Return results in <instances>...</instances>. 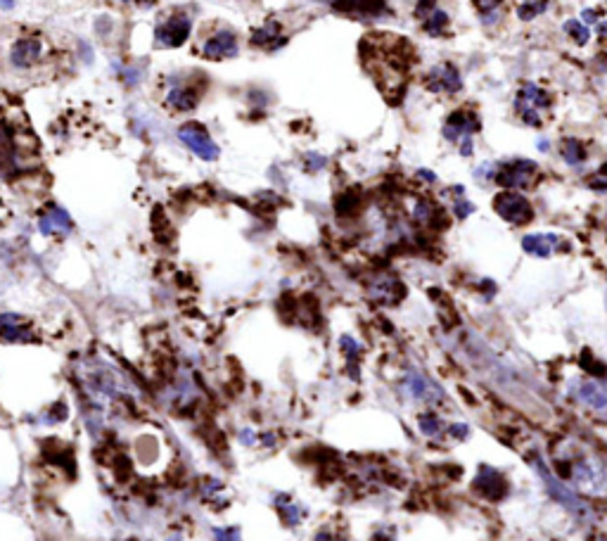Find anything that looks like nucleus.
<instances>
[{
	"instance_id": "20",
	"label": "nucleus",
	"mask_w": 607,
	"mask_h": 541,
	"mask_svg": "<svg viewBox=\"0 0 607 541\" xmlns=\"http://www.w3.org/2000/svg\"><path fill=\"white\" fill-rule=\"evenodd\" d=\"M522 249L532 256H538V259H548L562 249V240L553 233H529L522 238Z\"/></svg>"
},
{
	"instance_id": "11",
	"label": "nucleus",
	"mask_w": 607,
	"mask_h": 541,
	"mask_svg": "<svg viewBox=\"0 0 607 541\" xmlns=\"http://www.w3.org/2000/svg\"><path fill=\"white\" fill-rule=\"evenodd\" d=\"M425 86L434 96H455V93L463 88V79H460L458 69H455L453 64L444 62V64L432 66V69L427 71Z\"/></svg>"
},
{
	"instance_id": "4",
	"label": "nucleus",
	"mask_w": 607,
	"mask_h": 541,
	"mask_svg": "<svg viewBox=\"0 0 607 541\" xmlns=\"http://www.w3.org/2000/svg\"><path fill=\"white\" fill-rule=\"evenodd\" d=\"M538 174L536 161L532 159H510L496 166L493 181L505 190H527Z\"/></svg>"
},
{
	"instance_id": "8",
	"label": "nucleus",
	"mask_w": 607,
	"mask_h": 541,
	"mask_svg": "<svg viewBox=\"0 0 607 541\" xmlns=\"http://www.w3.org/2000/svg\"><path fill=\"white\" fill-rule=\"evenodd\" d=\"M178 141L185 145L194 157L204 161H216L221 154V148L214 143V138L209 136V131L202 124H185L178 128Z\"/></svg>"
},
{
	"instance_id": "30",
	"label": "nucleus",
	"mask_w": 607,
	"mask_h": 541,
	"mask_svg": "<svg viewBox=\"0 0 607 541\" xmlns=\"http://www.w3.org/2000/svg\"><path fill=\"white\" fill-rule=\"evenodd\" d=\"M434 211H437V209H434L432 202H427V199H417L415 207H413V219L417 223H432Z\"/></svg>"
},
{
	"instance_id": "19",
	"label": "nucleus",
	"mask_w": 607,
	"mask_h": 541,
	"mask_svg": "<svg viewBox=\"0 0 607 541\" xmlns=\"http://www.w3.org/2000/svg\"><path fill=\"white\" fill-rule=\"evenodd\" d=\"M164 105L169 109L185 114V112L197 109V105H199V91L194 86H188V83H176V86H171L169 91H166Z\"/></svg>"
},
{
	"instance_id": "7",
	"label": "nucleus",
	"mask_w": 607,
	"mask_h": 541,
	"mask_svg": "<svg viewBox=\"0 0 607 541\" xmlns=\"http://www.w3.org/2000/svg\"><path fill=\"white\" fill-rule=\"evenodd\" d=\"M404 389H406V394H408L410 399L417 401V404L439 406V404H444V401H446V394H444V389L439 387V384L434 382L432 378H427L425 373L415 371V368H410V371L406 373Z\"/></svg>"
},
{
	"instance_id": "27",
	"label": "nucleus",
	"mask_w": 607,
	"mask_h": 541,
	"mask_svg": "<svg viewBox=\"0 0 607 541\" xmlns=\"http://www.w3.org/2000/svg\"><path fill=\"white\" fill-rule=\"evenodd\" d=\"M339 10H354V12H377L382 0H330Z\"/></svg>"
},
{
	"instance_id": "36",
	"label": "nucleus",
	"mask_w": 607,
	"mask_h": 541,
	"mask_svg": "<svg viewBox=\"0 0 607 541\" xmlns=\"http://www.w3.org/2000/svg\"><path fill=\"white\" fill-rule=\"evenodd\" d=\"M449 434L453 439H458V442H463V439L470 437V427H467L465 423H453V425L449 427Z\"/></svg>"
},
{
	"instance_id": "24",
	"label": "nucleus",
	"mask_w": 607,
	"mask_h": 541,
	"mask_svg": "<svg viewBox=\"0 0 607 541\" xmlns=\"http://www.w3.org/2000/svg\"><path fill=\"white\" fill-rule=\"evenodd\" d=\"M422 21V31L425 33H430V36H444V33H446V29H449V15L444 12V10H432L430 15L425 17V19H420Z\"/></svg>"
},
{
	"instance_id": "17",
	"label": "nucleus",
	"mask_w": 607,
	"mask_h": 541,
	"mask_svg": "<svg viewBox=\"0 0 607 541\" xmlns=\"http://www.w3.org/2000/svg\"><path fill=\"white\" fill-rule=\"evenodd\" d=\"M33 332L24 316L19 314H0V342L24 344L31 342Z\"/></svg>"
},
{
	"instance_id": "31",
	"label": "nucleus",
	"mask_w": 607,
	"mask_h": 541,
	"mask_svg": "<svg viewBox=\"0 0 607 541\" xmlns=\"http://www.w3.org/2000/svg\"><path fill=\"white\" fill-rule=\"evenodd\" d=\"M586 186L595 193H607V164L586 178Z\"/></svg>"
},
{
	"instance_id": "6",
	"label": "nucleus",
	"mask_w": 607,
	"mask_h": 541,
	"mask_svg": "<svg viewBox=\"0 0 607 541\" xmlns=\"http://www.w3.org/2000/svg\"><path fill=\"white\" fill-rule=\"evenodd\" d=\"M192 19L185 12L166 17L154 26V48H181L190 38Z\"/></svg>"
},
{
	"instance_id": "28",
	"label": "nucleus",
	"mask_w": 607,
	"mask_h": 541,
	"mask_svg": "<svg viewBox=\"0 0 607 541\" xmlns=\"http://www.w3.org/2000/svg\"><path fill=\"white\" fill-rule=\"evenodd\" d=\"M545 10H548V0H522V3L517 5V17H520L522 21H529V19H536L538 15H543Z\"/></svg>"
},
{
	"instance_id": "32",
	"label": "nucleus",
	"mask_w": 607,
	"mask_h": 541,
	"mask_svg": "<svg viewBox=\"0 0 607 541\" xmlns=\"http://www.w3.org/2000/svg\"><path fill=\"white\" fill-rule=\"evenodd\" d=\"M339 347H342V351H344V356H347L349 361H356L361 356V347H359V342H356L354 337H349V335H344L342 339H339Z\"/></svg>"
},
{
	"instance_id": "18",
	"label": "nucleus",
	"mask_w": 607,
	"mask_h": 541,
	"mask_svg": "<svg viewBox=\"0 0 607 541\" xmlns=\"http://www.w3.org/2000/svg\"><path fill=\"white\" fill-rule=\"evenodd\" d=\"M475 489L487 496V499L498 501L508 494V482H505V477L500 475L498 470H493L491 465H482L475 477Z\"/></svg>"
},
{
	"instance_id": "15",
	"label": "nucleus",
	"mask_w": 607,
	"mask_h": 541,
	"mask_svg": "<svg viewBox=\"0 0 607 541\" xmlns=\"http://www.w3.org/2000/svg\"><path fill=\"white\" fill-rule=\"evenodd\" d=\"M21 169V150L12 131L0 124V176H12Z\"/></svg>"
},
{
	"instance_id": "13",
	"label": "nucleus",
	"mask_w": 607,
	"mask_h": 541,
	"mask_svg": "<svg viewBox=\"0 0 607 541\" xmlns=\"http://www.w3.org/2000/svg\"><path fill=\"white\" fill-rule=\"evenodd\" d=\"M572 394L581 404L591 406L595 411L607 409V378H577L572 380Z\"/></svg>"
},
{
	"instance_id": "38",
	"label": "nucleus",
	"mask_w": 607,
	"mask_h": 541,
	"mask_svg": "<svg viewBox=\"0 0 607 541\" xmlns=\"http://www.w3.org/2000/svg\"><path fill=\"white\" fill-rule=\"evenodd\" d=\"M316 541H344V539L337 537L335 532H327V529H323V532L316 534Z\"/></svg>"
},
{
	"instance_id": "35",
	"label": "nucleus",
	"mask_w": 607,
	"mask_h": 541,
	"mask_svg": "<svg viewBox=\"0 0 607 541\" xmlns=\"http://www.w3.org/2000/svg\"><path fill=\"white\" fill-rule=\"evenodd\" d=\"M432 10H437V0H417V5H415V17L425 19V17L432 12Z\"/></svg>"
},
{
	"instance_id": "26",
	"label": "nucleus",
	"mask_w": 607,
	"mask_h": 541,
	"mask_svg": "<svg viewBox=\"0 0 607 541\" xmlns=\"http://www.w3.org/2000/svg\"><path fill=\"white\" fill-rule=\"evenodd\" d=\"M472 5L477 8L484 24H493L500 17V5H503V0H472Z\"/></svg>"
},
{
	"instance_id": "12",
	"label": "nucleus",
	"mask_w": 607,
	"mask_h": 541,
	"mask_svg": "<svg viewBox=\"0 0 607 541\" xmlns=\"http://www.w3.org/2000/svg\"><path fill=\"white\" fill-rule=\"evenodd\" d=\"M46 55V43L41 36H21L10 48V62L15 69H31Z\"/></svg>"
},
{
	"instance_id": "34",
	"label": "nucleus",
	"mask_w": 607,
	"mask_h": 541,
	"mask_svg": "<svg viewBox=\"0 0 607 541\" xmlns=\"http://www.w3.org/2000/svg\"><path fill=\"white\" fill-rule=\"evenodd\" d=\"M453 211H455V216H458V219H467V216H470L472 211H475V207H472V204L467 202V199L458 197V199H455V204H453Z\"/></svg>"
},
{
	"instance_id": "25",
	"label": "nucleus",
	"mask_w": 607,
	"mask_h": 541,
	"mask_svg": "<svg viewBox=\"0 0 607 541\" xmlns=\"http://www.w3.org/2000/svg\"><path fill=\"white\" fill-rule=\"evenodd\" d=\"M417 425H420V432L425 434V437H430V439H439L444 434V430H446V427H444V423H442V418L434 414V411H430V414H422L420 418H417Z\"/></svg>"
},
{
	"instance_id": "39",
	"label": "nucleus",
	"mask_w": 607,
	"mask_h": 541,
	"mask_svg": "<svg viewBox=\"0 0 607 541\" xmlns=\"http://www.w3.org/2000/svg\"><path fill=\"white\" fill-rule=\"evenodd\" d=\"M240 442H242V444H247V446H249V444H254V442H256V434H254V432H249V430H244V432H240Z\"/></svg>"
},
{
	"instance_id": "3",
	"label": "nucleus",
	"mask_w": 607,
	"mask_h": 541,
	"mask_svg": "<svg viewBox=\"0 0 607 541\" xmlns=\"http://www.w3.org/2000/svg\"><path fill=\"white\" fill-rule=\"evenodd\" d=\"M550 93L538 88L536 83H525L515 96V109L520 114V119L527 126L541 128L543 126V114L545 109H550Z\"/></svg>"
},
{
	"instance_id": "40",
	"label": "nucleus",
	"mask_w": 607,
	"mask_h": 541,
	"mask_svg": "<svg viewBox=\"0 0 607 541\" xmlns=\"http://www.w3.org/2000/svg\"><path fill=\"white\" fill-rule=\"evenodd\" d=\"M583 21H586V24H595V21H598V17H595V10H583Z\"/></svg>"
},
{
	"instance_id": "21",
	"label": "nucleus",
	"mask_w": 607,
	"mask_h": 541,
	"mask_svg": "<svg viewBox=\"0 0 607 541\" xmlns=\"http://www.w3.org/2000/svg\"><path fill=\"white\" fill-rule=\"evenodd\" d=\"M249 43H252L254 48H261V50H275L278 46H280V43H285V38H282L280 21H275V19L264 21V24H261L259 29L252 31V36H249Z\"/></svg>"
},
{
	"instance_id": "29",
	"label": "nucleus",
	"mask_w": 607,
	"mask_h": 541,
	"mask_svg": "<svg viewBox=\"0 0 607 541\" xmlns=\"http://www.w3.org/2000/svg\"><path fill=\"white\" fill-rule=\"evenodd\" d=\"M565 33L577 43V46H586L591 41V29L586 24H581L579 19H570L565 21Z\"/></svg>"
},
{
	"instance_id": "1",
	"label": "nucleus",
	"mask_w": 607,
	"mask_h": 541,
	"mask_svg": "<svg viewBox=\"0 0 607 541\" xmlns=\"http://www.w3.org/2000/svg\"><path fill=\"white\" fill-rule=\"evenodd\" d=\"M534 468H536L538 477H541L545 492L553 496V499L558 501L562 508L570 511L572 515L577 517V520L593 522V508H591V504H586V501H583L581 496H579L574 489H572L570 484L565 482V479H560L558 475H555V472L550 470V468L545 465L541 459H534Z\"/></svg>"
},
{
	"instance_id": "22",
	"label": "nucleus",
	"mask_w": 607,
	"mask_h": 541,
	"mask_svg": "<svg viewBox=\"0 0 607 541\" xmlns=\"http://www.w3.org/2000/svg\"><path fill=\"white\" fill-rule=\"evenodd\" d=\"M273 506H275L278 513H280L282 522L289 525V527L299 525V522H302V517L306 515V511L289 494H275V496H273Z\"/></svg>"
},
{
	"instance_id": "14",
	"label": "nucleus",
	"mask_w": 607,
	"mask_h": 541,
	"mask_svg": "<svg viewBox=\"0 0 607 541\" xmlns=\"http://www.w3.org/2000/svg\"><path fill=\"white\" fill-rule=\"evenodd\" d=\"M368 294L370 299H375L377 304H397L404 299L406 290L401 285L399 278L389 276V273H380L377 278H372L370 285H368Z\"/></svg>"
},
{
	"instance_id": "42",
	"label": "nucleus",
	"mask_w": 607,
	"mask_h": 541,
	"mask_svg": "<svg viewBox=\"0 0 607 541\" xmlns=\"http://www.w3.org/2000/svg\"><path fill=\"white\" fill-rule=\"evenodd\" d=\"M15 8V0H0V10H10Z\"/></svg>"
},
{
	"instance_id": "16",
	"label": "nucleus",
	"mask_w": 607,
	"mask_h": 541,
	"mask_svg": "<svg viewBox=\"0 0 607 541\" xmlns=\"http://www.w3.org/2000/svg\"><path fill=\"white\" fill-rule=\"evenodd\" d=\"M71 228H74L71 216L66 214L62 207H57V204L48 207L46 214L38 219V231H41V236H46V238H64L71 233Z\"/></svg>"
},
{
	"instance_id": "37",
	"label": "nucleus",
	"mask_w": 607,
	"mask_h": 541,
	"mask_svg": "<svg viewBox=\"0 0 607 541\" xmlns=\"http://www.w3.org/2000/svg\"><path fill=\"white\" fill-rule=\"evenodd\" d=\"M306 161H309V171H318V169H323V166L327 164V159L320 157V154H309Z\"/></svg>"
},
{
	"instance_id": "23",
	"label": "nucleus",
	"mask_w": 607,
	"mask_h": 541,
	"mask_svg": "<svg viewBox=\"0 0 607 541\" xmlns=\"http://www.w3.org/2000/svg\"><path fill=\"white\" fill-rule=\"evenodd\" d=\"M560 157L570 166H581L588 157L586 145H583L581 141H577V138H565V141L560 143Z\"/></svg>"
},
{
	"instance_id": "33",
	"label": "nucleus",
	"mask_w": 607,
	"mask_h": 541,
	"mask_svg": "<svg viewBox=\"0 0 607 541\" xmlns=\"http://www.w3.org/2000/svg\"><path fill=\"white\" fill-rule=\"evenodd\" d=\"M214 539L216 541H242L240 529H237V527H216L214 529Z\"/></svg>"
},
{
	"instance_id": "10",
	"label": "nucleus",
	"mask_w": 607,
	"mask_h": 541,
	"mask_svg": "<svg viewBox=\"0 0 607 541\" xmlns=\"http://www.w3.org/2000/svg\"><path fill=\"white\" fill-rule=\"evenodd\" d=\"M477 131H480V119H477V114L472 109H455L442 128L444 138L453 145L472 141V136Z\"/></svg>"
},
{
	"instance_id": "41",
	"label": "nucleus",
	"mask_w": 607,
	"mask_h": 541,
	"mask_svg": "<svg viewBox=\"0 0 607 541\" xmlns=\"http://www.w3.org/2000/svg\"><path fill=\"white\" fill-rule=\"evenodd\" d=\"M417 174H420L422 178H425V181H430V183H434V181H437V176H434V174H430V171H425V169H422V171H417Z\"/></svg>"
},
{
	"instance_id": "5",
	"label": "nucleus",
	"mask_w": 607,
	"mask_h": 541,
	"mask_svg": "<svg viewBox=\"0 0 607 541\" xmlns=\"http://www.w3.org/2000/svg\"><path fill=\"white\" fill-rule=\"evenodd\" d=\"M493 209L500 219L505 223H512V226H527V223L534 219L532 202L517 190H503L496 195Z\"/></svg>"
},
{
	"instance_id": "2",
	"label": "nucleus",
	"mask_w": 607,
	"mask_h": 541,
	"mask_svg": "<svg viewBox=\"0 0 607 541\" xmlns=\"http://www.w3.org/2000/svg\"><path fill=\"white\" fill-rule=\"evenodd\" d=\"M570 479L577 492L603 496L607 494V465L595 456H579L570 463L565 482Z\"/></svg>"
},
{
	"instance_id": "9",
	"label": "nucleus",
	"mask_w": 607,
	"mask_h": 541,
	"mask_svg": "<svg viewBox=\"0 0 607 541\" xmlns=\"http://www.w3.org/2000/svg\"><path fill=\"white\" fill-rule=\"evenodd\" d=\"M204 60H228L235 57L240 53V43H237V33L230 26H219L214 33H209L202 41L199 48Z\"/></svg>"
}]
</instances>
